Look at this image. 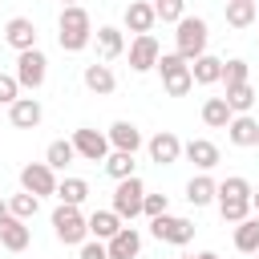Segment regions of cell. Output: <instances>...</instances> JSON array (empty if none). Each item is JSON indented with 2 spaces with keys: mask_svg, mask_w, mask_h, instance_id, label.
Listing matches in <instances>:
<instances>
[{
  "mask_svg": "<svg viewBox=\"0 0 259 259\" xmlns=\"http://www.w3.org/2000/svg\"><path fill=\"white\" fill-rule=\"evenodd\" d=\"M57 45L65 53H81V49L93 45V20H89V12L81 4L61 8V16H57Z\"/></svg>",
  "mask_w": 259,
  "mask_h": 259,
  "instance_id": "cell-1",
  "label": "cell"
},
{
  "mask_svg": "<svg viewBox=\"0 0 259 259\" xmlns=\"http://www.w3.org/2000/svg\"><path fill=\"white\" fill-rule=\"evenodd\" d=\"M174 28H178V32H174V53L186 57V61H198V57L206 53V36H210L206 20H202V16H182Z\"/></svg>",
  "mask_w": 259,
  "mask_h": 259,
  "instance_id": "cell-2",
  "label": "cell"
},
{
  "mask_svg": "<svg viewBox=\"0 0 259 259\" xmlns=\"http://www.w3.org/2000/svg\"><path fill=\"white\" fill-rule=\"evenodd\" d=\"M53 235H57V243H65V247H81L85 239H89V219L81 214V206H57L53 210Z\"/></svg>",
  "mask_w": 259,
  "mask_h": 259,
  "instance_id": "cell-3",
  "label": "cell"
},
{
  "mask_svg": "<svg viewBox=\"0 0 259 259\" xmlns=\"http://www.w3.org/2000/svg\"><path fill=\"white\" fill-rule=\"evenodd\" d=\"M158 73H162V85L170 97H186L194 89V77H190V61L178 57V53H162L158 57Z\"/></svg>",
  "mask_w": 259,
  "mask_h": 259,
  "instance_id": "cell-4",
  "label": "cell"
},
{
  "mask_svg": "<svg viewBox=\"0 0 259 259\" xmlns=\"http://www.w3.org/2000/svg\"><path fill=\"white\" fill-rule=\"evenodd\" d=\"M142 202H146V186H142V178L134 174V178H121L117 186H113V214L121 219V223H134L138 214H142Z\"/></svg>",
  "mask_w": 259,
  "mask_h": 259,
  "instance_id": "cell-5",
  "label": "cell"
},
{
  "mask_svg": "<svg viewBox=\"0 0 259 259\" xmlns=\"http://www.w3.org/2000/svg\"><path fill=\"white\" fill-rule=\"evenodd\" d=\"M194 223L190 219H182V214H158V219H150V235L158 239V243H170V247H186L190 239H194Z\"/></svg>",
  "mask_w": 259,
  "mask_h": 259,
  "instance_id": "cell-6",
  "label": "cell"
},
{
  "mask_svg": "<svg viewBox=\"0 0 259 259\" xmlns=\"http://www.w3.org/2000/svg\"><path fill=\"white\" fill-rule=\"evenodd\" d=\"M45 77H49V57L40 53V49H28V53H16V81H20V89H40L45 85Z\"/></svg>",
  "mask_w": 259,
  "mask_h": 259,
  "instance_id": "cell-7",
  "label": "cell"
},
{
  "mask_svg": "<svg viewBox=\"0 0 259 259\" xmlns=\"http://www.w3.org/2000/svg\"><path fill=\"white\" fill-rule=\"evenodd\" d=\"M73 150H77V158H85V162H105L109 154H113V146H109V138L101 134V130H93V125H81V130H73Z\"/></svg>",
  "mask_w": 259,
  "mask_h": 259,
  "instance_id": "cell-8",
  "label": "cell"
},
{
  "mask_svg": "<svg viewBox=\"0 0 259 259\" xmlns=\"http://www.w3.org/2000/svg\"><path fill=\"white\" fill-rule=\"evenodd\" d=\"M57 170L49 166V162H24L20 166V190H28V194H36V198H45V194H57Z\"/></svg>",
  "mask_w": 259,
  "mask_h": 259,
  "instance_id": "cell-9",
  "label": "cell"
},
{
  "mask_svg": "<svg viewBox=\"0 0 259 259\" xmlns=\"http://www.w3.org/2000/svg\"><path fill=\"white\" fill-rule=\"evenodd\" d=\"M146 154H150L154 166H174V162L182 158V142H178L174 130H158V134L146 142Z\"/></svg>",
  "mask_w": 259,
  "mask_h": 259,
  "instance_id": "cell-10",
  "label": "cell"
},
{
  "mask_svg": "<svg viewBox=\"0 0 259 259\" xmlns=\"http://www.w3.org/2000/svg\"><path fill=\"white\" fill-rule=\"evenodd\" d=\"M158 57H162V49H158L154 32L130 40V69H134V73H150V69H158Z\"/></svg>",
  "mask_w": 259,
  "mask_h": 259,
  "instance_id": "cell-11",
  "label": "cell"
},
{
  "mask_svg": "<svg viewBox=\"0 0 259 259\" xmlns=\"http://www.w3.org/2000/svg\"><path fill=\"white\" fill-rule=\"evenodd\" d=\"M121 24H125L134 36H146V32L158 24V12H154V4H150V0H130V4H125Z\"/></svg>",
  "mask_w": 259,
  "mask_h": 259,
  "instance_id": "cell-12",
  "label": "cell"
},
{
  "mask_svg": "<svg viewBox=\"0 0 259 259\" xmlns=\"http://www.w3.org/2000/svg\"><path fill=\"white\" fill-rule=\"evenodd\" d=\"M105 138H109V146H113V150H125V154H138V150L146 146L142 130H138L134 121H125V117H121V121H113V125L105 130Z\"/></svg>",
  "mask_w": 259,
  "mask_h": 259,
  "instance_id": "cell-13",
  "label": "cell"
},
{
  "mask_svg": "<svg viewBox=\"0 0 259 259\" xmlns=\"http://www.w3.org/2000/svg\"><path fill=\"white\" fill-rule=\"evenodd\" d=\"M4 40H8L16 53H28V49H36V24H32L28 16H12V20L4 24Z\"/></svg>",
  "mask_w": 259,
  "mask_h": 259,
  "instance_id": "cell-14",
  "label": "cell"
},
{
  "mask_svg": "<svg viewBox=\"0 0 259 259\" xmlns=\"http://www.w3.org/2000/svg\"><path fill=\"white\" fill-rule=\"evenodd\" d=\"M93 40H97V57H101L105 65L125 53V32H121L117 24H101V28L93 32Z\"/></svg>",
  "mask_w": 259,
  "mask_h": 259,
  "instance_id": "cell-15",
  "label": "cell"
},
{
  "mask_svg": "<svg viewBox=\"0 0 259 259\" xmlns=\"http://www.w3.org/2000/svg\"><path fill=\"white\" fill-rule=\"evenodd\" d=\"M40 117H45V109H40L36 97H16V101L8 105V121H12L16 130H36Z\"/></svg>",
  "mask_w": 259,
  "mask_h": 259,
  "instance_id": "cell-16",
  "label": "cell"
},
{
  "mask_svg": "<svg viewBox=\"0 0 259 259\" xmlns=\"http://www.w3.org/2000/svg\"><path fill=\"white\" fill-rule=\"evenodd\" d=\"M81 81H85V89L89 93H97V97H109L113 89H117V77H113V69L101 61H93V65H85V73H81Z\"/></svg>",
  "mask_w": 259,
  "mask_h": 259,
  "instance_id": "cell-17",
  "label": "cell"
},
{
  "mask_svg": "<svg viewBox=\"0 0 259 259\" xmlns=\"http://www.w3.org/2000/svg\"><path fill=\"white\" fill-rule=\"evenodd\" d=\"M182 154H186L202 174H206V170H214V166H219V158H223V154H219V146H214V142H206V138H190V142L182 146Z\"/></svg>",
  "mask_w": 259,
  "mask_h": 259,
  "instance_id": "cell-18",
  "label": "cell"
},
{
  "mask_svg": "<svg viewBox=\"0 0 259 259\" xmlns=\"http://www.w3.org/2000/svg\"><path fill=\"white\" fill-rule=\"evenodd\" d=\"M105 251H109V259H138V251H142L138 227H121V231L105 243Z\"/></svg>",
  "mask_w": 259,
  "mask_h": 259,
  "instance_id": "cell-19",
  "label": "cell"
},
{
  "mask_svg": "<svg viewBox=\"0 0 259 259\" xmlns=\"http://www.w3.org/2000/svg\"><path fill=\"white\" fill-rule=\"evenodd\" d=\"M186 202H190V206H210V202H219V182H214L210 174H194V178L186 182Z\"/></svg>",
  "mask_w": 259,
  "mask_h": 259,
  "instance_id": "cell-20",
  "label": "cell"
},
{
  "mask_svg": "<svg viewBox=\"0 0 259 259\" xmlns=\"http://www.w3.org/2000/svg\"><path fill=\"white\" fill-rule=\"evenodd\" d=\"M227 138H231V146H255L259 142V121L251 117V113H235L231 117V125H227Z\"/></svg>",
  "mask_w": 259,
  "mask_h": 259,
  "instance_id": "cell-21",
  "label": "cell"
},
{
  "mask_svg": "<svg viewBox=\"0 0 259 259\" xmlns=\"http://www.w3.org/2000/svg\"><path fill=\"white\" fill-rule=\"evenodd\" d=\"M28 243H32V231H28L24 219H8V223H0V247H4V251H24Z\"/></svg>",
  "mask_w": 259,
  "mask_h": 259,
  "instance_id": "cell-22",
  "label": "cell"
},
{
  "mask_svg": "<svg viewBox=\"0 0 259 259\" xmlns=\"http://www.w3.org/2000/svg\"><path fill=\"white\" fill-rule=\"evenodd\" d=\"M223 16H227L231 28H251L259 20V8H255V0H227L223 4Z\"/></svg>",
  "mask_w": 259,
  "mask_h": 259,
  "instance_id": "cell-23",
  "label": "cell"
},
{
  "mask_svg": "<svg viewBox=\"0 0 259 259\" xmlns=\"http://www.w3.org/2000/svg\"><path fill=\"white\" fill-rule=\"evenodd\" d=\"M190 77H194V85H219L223 81V61L202 53L198 61H190Z\"/></svg>",
  "mask_w": 259,
  "mask_h": 259,
  "instance_id": "cell-24",
  "label": "cell"
},
{
  "mask_svg": "<svg viewBox=\"0 0 259 259\" xmlns=\"http://www.w3.org/2000/svg\"><path fill=\"white\" fill-rule=\"evenodd\" d=\"M231 117H235V109L227 105V97H206V101H202V121H206L210 130H227Z\"/></svg>",
  "mask_w": 259,
  "mask_h": 259,
  "instance_id": "cell-25",
  "label": "cell"
},
{
  "mask_svg": "<svg viewBox=\"0 0 259 259\" xmlns=\"http://www.w3.org/2000/svg\"><path fill=\"white\" fill-rule=\"evenodd\" d=\"M121 227H125V223H121L113 210H93V214H89V235H93V239H101V243H109Z\"/></svg>",
  "mask_w": 259,
  "mask_h": 259,
  "instance_id": "cell-26",
  "label": "cell"
},
{
  "mask_svg": "<svg viewBox=\"0 0 259 259\" xmlns=\"http://www.w3.org/2000/svg\"><path fill=\"white\" fill-rule=\"evenodd\" d=\"M235 247H239L243 255H255V251H259V214H251V219H243V223L235 227Z\"/></svg>",
  "mask_w": 259,
  "mask_h": 259,
  "instance_id": "cell-27",
  "label": "cell"
},
{
  "mask_svg": "<svg viewBox=\"0 0 259 259\" xmlns=\"http://www.w3.org/2000/svg\"><path fill=\"white\" fill-rule=\"evenodd\" d=\"M57 198H61L65 206H81V202L89 198V182H85V178H61V182H57Z\"/></svg>",
  "mask_w": 259,
  "mask_h": 259,
  "instance_id": "cell-28",
  "label": "cell"
},
{
  "mask_svg": "<svg viewBox=\"0 0 259 259\" xmlns=\"http://www.w3.org/2000/svg\"><path fill=\"white\" fill-rule=\"evenodd\" d=\"M73 158H77V150H73V142H69V138H57V142H49V150H45V162H49L53 170H65V166H73Z\"/></svg>",
  "mask_w": 259,
  "mask_h": 259,
  "instance_id": "cell-29",
  "label": "cell"
},
{
  "mask_svg": "<svg viewBox=\"0 0 259 259\" xmlns=\"http://www.w3.org/2000/svg\"><path fill=\"white\" fill-rule=\"evenodd\" d=\"M101 166H105V174H109L113 182H121V178H134V166H138V162H134V154H125V150H113V154H109Z\"/></svg>",
  "mask_w": 259,
  "mask_h": 259,
  "instance_id": "cell-30",
  "label": "cell"
},
{
  "mask_svg": "<svg viewBox=\"0 0 259 259\" xmlns=\"http://www.w3.org/2000/svg\"><path fill=\"white\" fill-rule=\"evenodd\" d=\"M8 210H12V219H32L36 210H40V198L36 194H28V190H16V194H8Z\"/></svg>",
  "mask_w": 259,
  "mask_h": 259,
  "instance_id": "cell-31",
  "label": "cell"
},
{
  "mask_svg": "<svg viewBox=\"0 0 259 259\" xmlns=\"http://www.w3.org/2000/svg\"><path fill=\"white\" fill-rule=\"evenodd\" d=\"M219 214H223V223H243V219H251L255 210H251V198H219Z\"/></svg>",
  "mask_w": 259,
  "mask_h": 259,
  "instance_id": "cell-32",
  "label": "cell"
},
{
  "mask_svg": "<svg viewBox=\"0 0 259 259\" xmlns=\"http://www.w3.org/2000/svg\"><path fill=\"white\" fill-rule=\"evenodd\" d=\"M251 81V65L243 61V57H231V61H223V85L231 89V85H247Z\"/></svg>",
  "mask_w": 259,
  "mask_h": 259,
  "instance_id": "cell-33",
  "label": "cell"
},
{
  "mask_svg": "<svg viewBox=\"0 0 259 259\" xmlns=\"http://www.w3.org/2000/svg\"><path fill=\"white\" fill-rule=\"evenodd\" d=\"M227 105L235 109V113H251V105H255V85L247 81V85H231L227 89Z\"/></svg>",
  "mask_w": 259,
  "mask_h": 259,
  "instance_id": "cell-34",
  "label": "cell"
},
{
  "mask_svg": "<svg viewBox=\"0 0 259 259\" xmlns=\"http://www.w3.org/2000/svg\"><path fill=\"white\" fill-rule=\"evenodd\" d=\"M251 194H255V186L243 174H231L227 182H219V198H251Z\"/></svg>",
  "mask_w": 259,
  "mask_h": 259,
  "instance_id": "cell-35",
  "label": "cell"
},
{
  "mask_svg": "<svg viewBox=\"0 0 259 259\" xmlns=\"http://www.w3.org/2000/svg\"><path fill=\"white\" fill-rule=\"evenodd\" d=\"M150 4H154L158 20H166V24H178V20L186 16V12H182V8H186V0H150Z\"/></svg>",
  "mask_w": 259,
  "mask_h": 259,
  "instance_id": "cell-36",
  "label": "cell"
},
{
  "mask_svg": "<svg viewBox=\"0 0 259 259\" xmlns=\"http://www.w3.org/2000/svg\"><path fill=\"white\" fill-rule=\"evenodd\" d=\"M20 97V81H16V73H0V105H12Z\"/></svg>",
  "mask_w": 259,
  "mask_h": 259,
  "instance_id": "cell-37",
  "label": "cell"
},
{
  "mask_svg": "<svg viewBox=\"0 0 259 259\" xmlns=\"http://www.w3.org/2000/svg\"><path fill=\"white\" fill-rule=\"evenodd\" d=\"M170 210V198L166 194H146V202H142V214L146 219H158V214H166Z\"/></svg>",
  "mask_w": 259,
  "mask_h": 259,
  "instance_id": "cell-38",
  "label": "cell"
},
{
  "mask_svg": "<svg viewBox=\"0 0 259 259\" xmlns=\"http://www.w3.org/2000/svg\"><path fill=\"white\" fill-rule=\"evenodd\" d=\"M77 259H109V251H105L101 239H85V243L77 247Z\"/></svg>",
  "mask_w": 259,
  "mask_h": 259,
  "instance_id": "cell-39",
  "label": "cell"
},
{
  "mask_svg": "<svg viewBox=\"0 0 259 259\" xmlns=\"http://www.w3.org/2000/svg\"><path fill=\"white\" fill-rule=\"evenodd\" d=\"M12 219V210H8V198H0V223H8Z\"/></svg>",
  "mask_w": 259,
  "mask_h": 259,
  "instance_id": "cell-40",
  "label": "cell"
},
{
  "mask_svg": "<svg viewBox=\"0 0 259 259\" xmlns=\"http://www.w3.org/2000/svg\"><path fill=\"white\" fill-rule=\"evenodd\" d=\"M190 259H219L214 251H198V255H190Z\"/></svg>",
  "mask_w": 259,
  "mask_h": 259,
  "instance_id": "cell-41",
  "label": "cell"
},
{
  "mask_svg": "<svg viewBox=\"0 0 259 259\" xmlns=\"http://www.w3.org/2000/svg\"><path fill=\"white\" fill-rule=\"evenodd\" d=\"M251 210H255V214H259V190H255V194H251Z\"/></svg>",
  "mask_w": 259,
  "mask_h": 259,
  "instance_id": "cell-42",
  "label": "cell"
},
{
  "mask_svg": "<svg viewBox=\"0 0 259 259\" xmlns=\"http://www.w3.org/2000/svg\"><path fill=\"white\" fill-rule=\"evenodd\" d=\"M69 4H81V0H61V8H69Z\"/></svg>",
  "mask_w": 259,
  "mask_h": 259,
  "instance_id": "cell-43",
  "label": "cell"
},
{
  "mask_svg": "<svg viewBox=\"0 0 259 259\" xmlns=\"http://www.w3.org/2000/svg\"><path fill=\"white\" fill-rule=\"evenodd\" d=\"M255 8H259V0H255ZM255 24H259V20H255Z\"/></svg>",
  "mask_w": 259,
  "mask_h": 259,
  "instance_id": "cell-44",
  "label": "cell"
},
{
  "mask_svg": "<svg viewBox=\"0 0 259 259\" xmlns=\"http://www.w3.org/2000/svg\"><path fill=\"white\" fill-rule=\"evenodd\" d=\"M255 150H259V142H255Z\"/></svg>",
  "mask_w": 259,
  "mask_h": 259,
  "instance_id": "cell-45",
  "label": "cell"
},
{
  "mask_svg": "<svg viewBox=\"0 0 259 259\" xmlns=\"http://www.w3.org/2000/svg\"><path fill=\"white\" fill-rule=\"evenodd\" d=\"M255 259H259V251H255Z\"/></svg>",
  "mask_w": 259,
  "mask_h": 259,
  "instance_id": "cell-46",
  "label": "cell"
},
{
  "mask_svg": "<svg viewBox=\"0 0 259 259\" xmlns=\"http://www.w3.org/2000/svg\"><path fill=\"white\" fill-rule=\"evenodd\" d=\"M223 4H227V0H223Z\"/></svg>",
  "mask_w": 259,
  "mask_h": 259,
  "instance_id": "cell-47",
  "label": "cell"
}]
</instances>
